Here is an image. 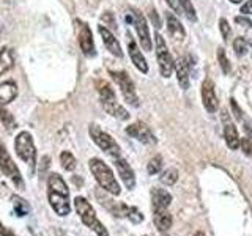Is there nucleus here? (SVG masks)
<instances>
[{
	"label": "nucleus",
	"mask_w": 252,
	"mask_h": 236,
	"mask_svg": "<svg viewBox=\"0 0 252 236\" xmlns=\"http://www.w3.org/2000/svg\"><path fill=\"white\" fill-rule=\"evenodd\" d=\"M126 134L134 139H137L139 142L145 145H152V144H156V137L155 134L152 132V129L148 128L145 123H134V124H129L128 128H126Z\"/></svg>",
	"instance_id": "9b49d317"
},
{
	"label": "nucleus",
	"mask_w": 252,
	"mask_h": 236,
	"mask_svg": "<svg viewBox=\"0 0 252 236\" xmlns=\"http://www.w3.org/2000/svg\"><path fill=\"white\" fill-rule=\"evenodd\" d=\"M175 71H177V81L180 88L188 90L191 85V79H189V66L186 59H177L175 60Z\"/></svg>",
	"instance_id": "a211bd4d"
},
{
	"label": "nucleus",
	"mask_w": 252,
	"mask_h": 236,
	"mask_svg": "<svg viewBox=\"0 0 252 236\" xmlns=\"http://www.w3.org/2000/svg\"><path fill=\"white\" fill-rule=\"evenodd\" d=\"M230 106H232V110H233V115H235V118H236V120H238V121H243V112H241V109L238 107V104H236V101L232 98L230 99Z\"/></svg>",
	"instance_id": "f704fd0d"
},
{
	"label": "nucleus",
	"mask_w": 252,
	"mask_h": 236,
	"mask_svg": "<svg viewBox=\"0 0 252 236\" xmlns=\"http://www.w3.org/2000/svg\"><path fill=\"white\" fill-rule=\"evenodd\" d=\"M89 132H90V137H92V140L94 142V144H96L106 154H109L110 157H112V159H117V157L122 156V151H120V147H118V144L109 136L106 131H102L98 124H90Z\"/></svg>",
	"instance_id": "423d86ee"
},
{
	"label": "nucleus",
	"mask_w": 252,
	"mask_h": 236,
	"mask_svg": "<svg viewBox=\"0 0 252 236\" xmlns=\"http://www.w3.org/2000/svg\"><path fill=\"white\" fill-rule=\"evenodd\" d=\"M194 236H205V233H203V232H197Z\"/></svg>",
	"instance_id": "a19ab883"
},
{
	"label": "nucleus",
	"mask_w": 252,
	"mask_h": 236,
	"mask_svg": "<svg viewBox=\"0 0 252 236\" xmlns=\"http://www.w3.org/2000/svg\"><path fill=\"white\" fill-rule=\"evenodd\" d=\"M155 43H156V55H158V63H159V71L162 77H170L172 71L175 68V61H173L172 55L167 49V44H165L164 38L156 33L155 35Z\"/></svg>",
	"instance_id": "1a4fd4ad"
},
{
	"label": "nucleus",
	"mask_w": 252,
	"mask_h": 236,
	"mask_svg": "<svg viewBox=\"0 0 252 236\" xmlns=\"http://www.w3.org/2000/svg\"><path fill=\"white\" fill-rule=\"evenodd\" d=\"M161 167H162V157L161 156H155L153 159L148 162L147 170H148L150 175H156V173L161 170Z\"/></svg>",
	"instance_id": "473e14b6"
},
{
	"label": "nucleus",
	"mask_w": 252,
	"mask_h": 236,
	"mask_svg": "<svg viewBox=\"0 0 252 236\" xmlns=\"http://www.w3.org/2000/svg\"><path fill=\"white\" fill-rule=\"evenodd\" d=\"M202 102L203 107L208 110L210 114H215L218 110V96H216V90H215V84H213L211 79H205L202 84Z\"/></svg>",
	"instance_id": "f8f14e48"
},
{
	"label": "nucleus",
	"mask_w": 252,
	"mask_h": 236,
	"mask_svg": "<svg viewBox=\"0 0 252 236\" xmlns=\"http://www.w3.org/2000/svg\"><path fill=\"white\" fill-rule=\"evenodd\" d=\"M114 164L117 167L118 175H120V178L123 179L125 186L128 189H134V186H136V175H134V170L131 169V165L126 162L122 156L114 159Z\"/></svg>",
	"instance_id": "4468645a"
},
{
	"label": "nucleus",
	"mask_w": 252,
	"mask_h": 236,
	"mask_svg": "<svg viewBox=\"0 0 252 236\" xmlns=\"http://www.w3.org/2000/svg\"><path fill=\"white\" fill-rule=\"evenodd\" d=\"M152 197H153V208L155 209L167 208L172 203V195L167 191H164V189H153Z\"/></svg>",
	"instance_id": "4be33fe9"
},
{
	"label": "nucleus",
	"mask_w": 252,
	"mask_h": 236,
	"mask_svg": "<svg viewBox=\"0 0 252 236\" xmlns=\"http://www.w3.org/2000/svg\"><path fill=\"white\" fill-rule=\"evenodd\" d=\"M74 208L85 227H89L90 230H93L98 236H109L107 228L99 222V219L96 217V212H94L93 206L84 199V197H76Z\"/></svg>",
	"instance_id": "7ed1b4c3"
},
{
	"label": "nucleus",
	"mask_w": 252,
	"mask_h": 236,
	"mask_svg": "<svg viewBox=\"0 0 252 236\" xmlns=\"http://www.w3.org/2000/svg\"><path fill=\"white\" fill-rule=\"evenodd\" d=\"M14 149H16V154L29 165L30 172L33 173L36 167V148H35L33 139H32L30 132L22 131L18 134V137L14 140Z\"/></svg>",
	"instance_id": "39448f33"
},
{
	"label": "nucleus",
	"mask_w": 252,
	"mask_h": 236,
	"mask_svg": "<svg viewBox=\"0 0 252 236\" xmlns=\"http://www.w3.org/2000/svg\"><path fill=\"white\" fill-rule=\"evenodd\" d=\"M98 31H99V35L102 38V43H104L106 46V49L115 55V57L118 59H122L123 57V52H122V47H120V43L117 41V38L114 36V33L110 31L106 26H99L98 27Z\"/></svg>",
	"instance_id": "2eb2a0df"
},
{
	"label": "nucleus",
	"mask_w": 252,
	"mask_h": 236,
	"mask_svg": "<svg viewBox=\"0 0 252 236\" xmlns=\"http://www.w3.org/2000/svg\"><path fill=\"white\" fill-rule=\"evenodd\" d=\"M222 120H224V137L227 142V147L230 149H238L240 148V137H238V132H236L235 124L228 120L227 110H222Z\"/></svg>",
	"instance_id": "f3484780"
},
{
	"label": "nucleus",
	"mask_w": 252,
	"mask_h": 236,
	"mask_svg": "<svg viewBox=\"0 0 252 236\" xmlns=\"http://www.w3.org/2000/svg\"><path fill=\"white\" fill-rule=\"evenodd\" d=\"M240 145H241V148H243V151L246 153L248 156L252 154V144H251V140H249V139H243V140H240Z\"/></svg>",
	"instance_id": "c9c22d12"
},
{
	"label": "nucleus",
	"mask_w": 252,
	"mask_h": 236,
	"mask_svg": "<svg viewBox=\"0 0 252 236\" xmlns=\"http://www.w3.org/2000/svg\"><path fill=\"white\" fill-rule=\"evenodd\" d=\"M178 181V172L177 169H167L165 172H162L161 175V183L165 184V186H172L175 184Z\"/></svg>",
	"instance_id": "bb28decb"
},
{
	"label": "nucleus",
	"mask_w": 252,
	"mask_h": 236,
	"mask_svg": "<svg viewBox=\"0 0 252 236\" xmlns=\"http://www.w3.org/2000/svg\"><path fill=\"white\" fill-rule=\"evenodd\" d=\"M18 96V85L13 81H6L3 84H0V106L10 104L11 101L16 99Z\"/></svg>",
	"instance_id": "6ab92c4d"
},
{
	"label": "nucleus",
	"mask_w": 252,
	"mask_h": 236,
	"mask_svg": "<svg viewBox=\"0 0 252 236\" xmlns=\"http://www.w3.org/2000/svg\"><path fill=\"white\" fill-rule=\"evenodd\" d=\"M14 65V55L10 47H2L0 49V76L8 73Z\"/></svg>",
	"instance_id": "5701e85b"
},
{
	"label": "nucleus",
	"mask_w": 252,
	"mask_h": 236,
	"mask_svg": "<svg viewBox=\"0 0 252 236\" xmlns=\"http://www.w3.org/2000/svg\"><path fill=\"white\" fill-rule=\"evenodd\" d=\"M0 170H2L3 175L10 179L16 187L24 189V179L21 175V170L11 159V156L3 144H0Z\"/></svg>",
	"instance_id": "6e6552de"
},
{
	"label": "nucleus",
	"mask_w": 252,
	"mask_h": 236,
	"mask_svg": "<svg viewBox=\"0 0 252 236\" xmlns=\"http://www.w3.org/2000/svg\"><path fill=\"white\" fill-rule=\"evenodd\" d=\"M165 21H167V29L170 31V35H173L175 38H180V39L185 38L186 31H185V29H183V26H181L180 19L177 18L175 14L167 11V13H165Z\"/></svg>",
	"instance_id": "412c9836"
},
{
	"label": "nucleus",
	"mask_w": 252,
	"mask_h": 236,
	"mask_svg": "<svg viewBox=\"0 0 252 236\" xmlns=\"http://www.w3.org/2000/svg\"><path fill=\"white\" fill-rule=\"evenodd\" d=\"M89 167H90V172L93 173L94 179L98 181V184L104 189L106 192L112 195H120L122 192L120 184H118V181L115 179L114 172L110 170V167L104 161L98 159V157H93L89 162Z\"/></svg>",
	"instance_id": "f03ea898"
},
{
	"label": "nucleus",
	"mask_w": 252,
	"mask_h": 236,
	"mask_svg": "<svg viewBox=\"0 0 252 236\" xmlns=\"http://www.w3.org/2000/svg\"><path fill=\"white\" fill-rule=\"evenodd\" d=\"M235 22L240 24L241 27H244V29L248 30V36L244 38V39H248L249 44L252 46V22L249 19H246V18H243V16H238V18H235Z\"/></svg>",
	"instance_id": "7c9ffc66"
},
{
	"label": "nucleus",
	"mask_w": 252,
	"mask_h": 236,
	"mask_svg": "<svg viewBox=\"0 0 252 236\" xmlns=\"http://www.w3.org/2000/svg\"><path fill=\"white\" fill-rule=\"evenodd\" d=\"M230 2H232V3H241L243 0H230Z\"/></svg>",
	"instance_id": "79ce46f5"
},
{
	"label": "nucleus",
	"mask_w": 252,
	"mask_h": 236,
	"mask_svg": "<svg viewBox=\"0 0 252 236\" xmlns=\"http://www.w3.org/2000/svg\"><path fill=\"white\" fill-rule=\"evenodd\" d=\"M165 2H167V5H169V6L172 8V10L175 11V13H181V10H183L178 0H165Z\"/></svg>",
	"instance_id": "4c0bfd02"
},
{
	"label": "nucleus",
	"mask_w": 252,
	"mask_h": 236,
	"mask_svg": "<svg viewBox=\"0 0 252 236\" xmlns=\"http://www.w3.org/2000/svg\"><path fill=\"white\" fill-rule=\"evenodd\" d=\"M0 233H3V227H2V222H0Z\"/></svg>",
	"instance_id": "37998d69"
},
{
	"label": "nucleus",
	"mask_w": 252,
	"mask_h": 236,
	"mask_svg": "<svg viewBox=\"0 0 252 236\" xmlns=\"http://www.w3.org/2000/svg\"><path fill=\"white\" fill-rule=\"evenodd\" d=\"M153 219H155V225L158 227V230L159 232H165L172 227V216L169 214L167 208L155 209Z\"/></svg>",
	"instance_id": "aec40b11"
},
{
	"label": "nucleus",
	"mask_w": 252,
	"mask_h": 236,
	"mask_svg": "<svg viewBox=\"0 0 252 236\" xmlns=\"http://www.w3.org/2000/svg\"><path fill=\"white\" fill-rule=\"evenodd\" d=\"M218 63H219V66H220V69H222L224 74L230 73V61H228V59H227L224 47H219L218 49Z\"/></svg>",
	"instance_id": "cd10ccee"
},
{
	"label": "nucleus",
	"mask_w": 252,
	"mask_h": 236,
	"mask_svg": "<svg viewBox=\"0 0 252 236\" xmlns=\"http://www.w3.org/2000/svg\"><path fill=\"white\" fill-rule=\"evenodd\" d=\"M11 202H13V208H14V212L18 214L19 217H24V216H27L29 212H30V206H29V203L21 199L19 195H13L11 197Z\"/></svg>",
	"instance_id": "b1692460"
},
{
	"label": "nucleus",
	"mask_w": 252,
	"mask_h": 236,
	"mask_svg": "<svg viewBox=\"0 0 252 236\" xmlns=\"http://www.w3.org/2000/svg\"><path fill=\"white\" fill-rule=\"evenodd\" d=\"M0 123H2L5 126V129L8 131H11L16 128V120H14V117L8 112L6 109L3 107H0Z\"/></svg>",
	"instance_id": "a878e982"
},
{
	"label": "nucleus",
	"mask_w": 252,
	"mask_h": 236,
	"mask_svg": "<svg viewBox=\"0 0 252 236\" xmlns=\"http://www.w3.org/2000/svg\"><path fill=\"white\" fill-rule=\"evenodd\" d=\"M241 14H252V0H246V3L241 6Z\"/></svg>",
	"instance_id": "58836bf2"
},
{
	"label": "nucleus",
	"mask_w": 252,
	"mask_h": 236,
	"mask_svg": "<svg viewBox=\"0 0 252 236\" xmlns=\"http://www.w3.org/2000/svg\"><path fill=\"white\" fill-rule=\"evenodd\" d=\"M126 217H128L132 224H140L142 220H144V214H142L136 206L128 208V211H126Z\"/></svg>",
	"instance_id": "2f4dec72"
},
{
	"label": "nucleus",
	"mask_w": 252,
	"mask_h": 236,
	"mask_svg": "<svg viewBox=\"0 0 252 236\" xmlns=\"http://www.w3.org/2000/svg\"><path fill=\"white\" fill-rule=\"evenodd\" d=\"M131 14H132L134 26H136V31H137V35H139V41L142 44V49L150 52V51L153 49V43H152V38H150L148 24H147L145 16L142 14L140 11H137V10H131Z\"/></svg>",
	"instance_id": "9d476101"
},
{
	"label": "nucleus",
	"mask_w": 252,
	"mask_h": 236,
	"mask_svg": "<svg viewBox=\"0 0 252 236\" xmlns=\"http://www.w3.org/2000/svg\"><path fill=\"white\" fill-rule=\"evenodd\" d=\"M233 49L236 52V55L238 57H243V55H246L248 54V43H246V39L244 38H236L235 41H233Z\"/></svg>",
	"instance_id": "c756f323"
},
{
	"label": "nucleus",
	"mask_w": 252,
	"mask_h": 236,
	"mask_svg": "<svg viewBox=\"0 0 252 236\" xmlns=\"http://www.w3.org/2000/svg\"><path fill=\"white\" fill-rule=\"evenodd\" d=\"M178 2H180L181 8H183L185 14L188 16V19L191 22H195L197 21V14H195V10H194L191 0H178Z\"/></svg>",
	"instance_id": "c85d7f7f"
},
{
	"label": "nucleus",
	"mask_w": 252,
	"mask_h": 236,
	"mask_svg": "<svg viewBox=\"0 0 252 236\" xmlns=\"http://www.w3.org/2000/svg\"><path fill=\"white\" fill-rule=\"evenodd\" d=\"M128 51H129V57H131V61L134 63V66H136L140 73L147 74L148 73V65H147V60L145 57L142 55V51L139 49V46L134 41V38L128 33Z\"/></svg>",
	"instance_id": "dca6fc26"
},
{
	"label": "nucleus",
	"mask_w": 252,
	"mask_h": 236,
	"mask_svg": "<svg viewBox=\"0 0 252 236\" xmlns=\"http://www.w3.org/2000/svg\"><path fill=\"white\" fill-rule=\"evenodd\" d=\"M47 200L59 216L65 217L69 214V189L59 173H51L47 178Z\"/></svg>",
	"instance_id": "f257e3e1"
},
{
	"label": "nucleus",
	"mask_w": 252,
	"mask_h": 236,
	"mask_svg": "<svg viewBox=\"0 0 252 236\" xmlns=\"http://www.w3.org/2000/svg\"><path fill=\"white\" fill-rule=\"evenodd\" d=\"M60 164H62V167L68 170V172H73L76 169V165H77V161H76V157L73 156V153H69V151H63L60 154Z\"/></svg>",
	"instance_id": "393cba45"
},
{
	"label": "nucleus",
	"mask_w": 252,
	"mask_h": 236,
	"mask_svg": "<svg viewBox=\"0 0 252 236\" xmlns=\"http://www.w3.org/2000/svg\"><path fill=\"white\" fill-rule=\"evenodd\" d=\"M98 91H99L101 104L109 115H112V117L118 118V120H123V121L128 120L129 118L128 110L117 102V96H115V91H114L112 87H110L107 82H98Z\"/></svg>",
	"instance_id": "20e7f679"
},
{
	"label": "nucleus",
	"mask_w": 252,
	"mask_h": 236,
	"mask_svg": "<svg viewBox=\"0 0 252 236\" xmlns=\"http://www.w3.org/2000/svg\"><path fill=\"white\" fill-rule=\"evenodd\" d=\"M79 46L84 52V55L87 57H94V43H93V35H92V30L90 27L87 26L84 22H79Z\"/></svg>",
	"instance_id": "ddd939ff"
},
{
	"label": "nucleus",
	"mask_w": 252,
	"mask_h": 236,
	"mask_svg": "<svg viewBox=\"0 0 252 236\" xmlns=\"http://www.w3.org/2000/svg\"><path fill=\"white\" fill-rule=\"evenodd\" d=\"M109 74L112 76V79L117 82L125 101L132 107H139L140 106L139 96L136 93V88H134V84L131 81V77L126 74L125 71H109Z\"/></svg>",
	"instance_id": "0eeeda50"
},
{
	"label": "nucleus",
	"mask_w": 252,
	"mask_h": 236,
	"mask_svg": "<svg viewBox=\"0 0 252 236\" xmlns=\"http://www.w3.org/2000/svg\"><path fill=\"white\" fill-rule=\"evenodd\" d=\"M2 236H14L11 232H8V230H3V233H2Z\"/></svg>",
	"instance_id": "ea45409f"
},
{
	"label": "nucleus",
	"mask_w": 252,
	"mask_h": 236,
	"mask_svg": "<svg viewBox=\"0 0 252 236\" xmlns=\"http://www.w3.org/2000/svg\"><path fill=\"white\" fill-rule=\"evenodd\" d=\"M219 30H220V33H222V38H224L225 41H227V39L230 38L232 29H230V26H228V22H227L224 18L219 21Z\"/></svg>",
	"instance_id": "72a5a7b5"
},
{
	"label": "nucleus",
	"mask_w": 252,
	"mask_h": 236,
	"mask_svg": "<svg viewBox=\"0 0 252 236\" xmlns=\"http://www.w3.org/2000/svg\"><path fill=\"white\" fill-rule=\"evenodd\" d=\"M150 21L153 22V26H155L156 29H161V19H159V16H158L156 10H152V11H150Z\"/></svg>",
	"instance_id": "e433bc0d"
}]
</instances>
